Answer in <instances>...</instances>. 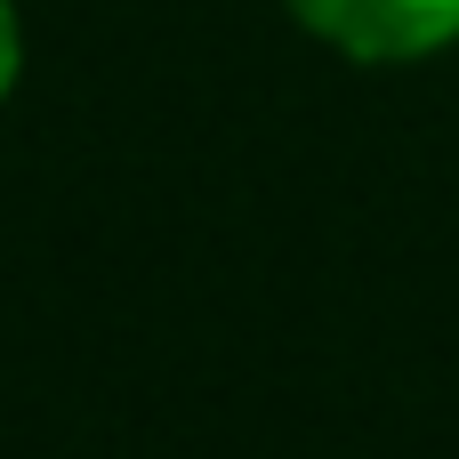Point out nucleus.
Masks as SVG:
<instances>
[{"label":"nucleus","instance_id":"f257e3e1","mask_svg":"<svg viewBox=\"0 0 459 459\" xmlns=\"http://www.w3.org/2000/svg\"><path fill=\"white\" fill-rule=\"evenodd\" d=\"M282 8L355 65H411L459 40V0H282Z\"/></svg>","mask_w":459,"mask_h":459},{"label":"nucleus","instance_id":"f03ea898","mask_svg":"<svg viewBox=\"0 0 459 459\" xmlns=\"http://www.w3.org/2000/svg\"><path fill=\"white\" fill-rule=\"evenodd\" d=\"M16 65H24V32H16V8L0 0V97L16 89Z\"/></svg>","mask_w":459,"mask_h":459}]
</instances>
